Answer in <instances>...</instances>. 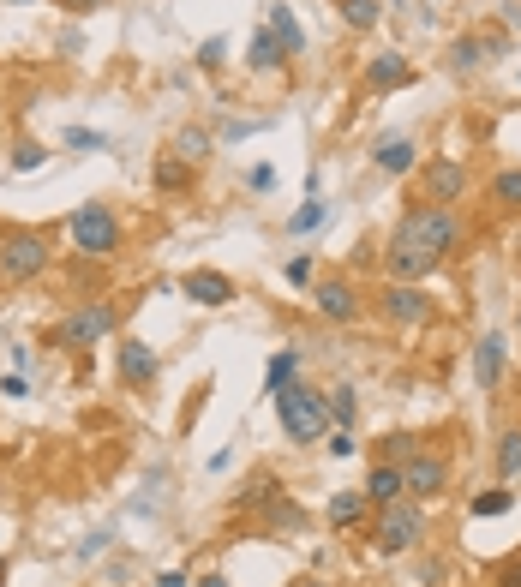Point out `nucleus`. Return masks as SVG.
<instances>
[{
  "mask_svg": "<svg viewBox=\"0 0 521 587\" xmlns=\"http://www.w3.org/2000/svg\"><path fill=\"white\" fill-rule=\"evenodd\" d=\"M360 516H366V492H336L330 498V522L336 528H360Z\"/></svg>",
  "mask_w": 521,
  "mask_h": 587,
  "instance_id": "nucleus-24",
  "label": "nucleus"
},
{
  "mask_svg": "<svg viewBox=\"0 0 521 587\" xmlns=\"http://www.w3.org/2000/svg\"><path fill=\"white\" fill-rule=\"evenodd\" d=\"M426 540V510L414 504V498H396V504H384L378 516H372V546L384 552V558H402V552H414Z\"/></svg>",
  "mask_w": 521,
  "mask_h": 587,
  "instance_id": "nucleus-3",
  "label": "nucleus"
},
{
  "mask_svg": "<svg viewBox=\"0 0 521 587\" xmlns=\"http://www.w3.org/2000/svg\"><path fill=\"white\" fill-rule=\"evenodd\" d=\"M384 318L390 324H426L432 318V294L420 282H390L384 288Z\"/></svg>",
  "mask_w": 521,
  "mask_h": 587,
  "instance_id": "nucleus-10",
  "label": "nucleus"
},
{
  "mask_svg": "<svg viewBox=\"0 0 521 587\" xmlns=\"http://www.w3.org/2000/svg\"><path fill=\"white\" fill-rule=\"evenodd\" d=\"M0 582H6V558H0Z\"/></svg>",
  "mask_w": 521,
  "mask_h": 587,
  "instance_id": "nucleus-43",
  "label": "nucleus"
},
{
  "mask_svg": "<svg viewBox=\"0 0 521 587\" xmlns=\"http://www.w3.org/2000/svg\"><path fill=\"white\" fill-rule=\"evenodd\" d=\"M384 270H390L396 282H420V276H432V270H438V258H432V252H426V246H420L402 222H396V228H390V246H384Z\"/></svg>",
  "mask_w": 521,
  "mask_h": 587,
  "instance_id": "nucleus-7",
  "label": "nucleus"
},
{
  "mask_svg": "<svg viewBox=\"0 0 521 587\" xmlns=\"http://www.w3.org/2000/svg\"><path fill=\"white\" fill-rule=\"evenodd\" d=\"M516 336H521V312H516Z\"/></svg>",
  "mask_w": 521,
  "mask_h": 587,
  "instance_id": "nucleus-44",
  "label": "nucleus"
},
{
  "mask_svg": "<svg viewBox=\"0 0 521 587\" xmlns=\"http://www.w3.org/2000/svg\"><path fill=\"white\" fill-rule=\"evenodd\" d=\"M246 186H252V192H270V186H276V168H264V162H258V168L246 174Z\"/></svg>",
  "mask_w": 521,
  "mask_h": 587,
  "instance_id": "nucleus-37",
  "label": "nucleus"
},
{
  "mask_svg": "<svg viewBox=\"0 0 521 587\" xmlns=\"http://www.w3.org/2000/svg\"><path fill=\"white\" fill-rule=\"evenodd\" d=\"M498 587H521V558H516V564H504V570H498Z\"/></svg>",
  "mask_w": 521,
  "mask_h": 587,
  "instance_id": "nucleus-39",
  "label": "nucleus"
},
{
  "mask_svg": "<svg viewBox=\"0 0 521 587\" xmlns=\"http://www.w3.org/2000/svg\"><path fill=\"white\" fill-rule=\"evenodd\" d=\"M444 486H450V462H444V456H432V450H414V456L402 462V492H408L414 504H426V498H444Z\"/></svg>",
  "mask_w": 521,
  "mask_h": 587,
  "instance_id": "nucleus-9",
  "label": "nucleus"
},
{
  "mask_svg": "<svg viewBox=\"0 0 521 587\" xmlns=\"http://www.w3.org/2000/svg\"><path fill=\"white\" fill-rule=\"evenodd\" d=\"M474 378H480V390H498V378H504V336H480V348H474Z\"/></svg>",
  "mask_w": 521,
  "mask_h": 587,
  "instance_id": "nucleus-17",
  "label": "nucleus"
},
{
  "mask_svg": "<svg viewBox=\"0 0 521 587\" xmlns=\"http://www.w3.org/2000/svg\"><path fill=\"white\" fill-rule=\"evenodd\" d=\"M324 444H330V456H336V462H342V456H354V432H348V426L324 432Z\"/></svg>",
  "mask_w": 521,
  "mask_h": 587,
  "instance_id": "nucleus-35",
  "label": "nucleus"
},
{
  "mask_svg": "<svg viewBox=\"0 0 521 587\" xmlns=\"http://www.w3.org/2000/svg\"><path fill=\"white\" fill-rule=\"evenodd\" d=\"M276 420H282L288 444H318L330 432V402H324V390L288 384V390H276Z\"/></svg>",
  "mask_w": 521,
  "mask_h": 587,
  "instance_id": "nucleus-1",
  "label": "nucleus"
},
{
  "mask_svg": "<svg viewBox=\"0 0 521 587\" xmlns=\"http://www.w3.org/2000/svg\"><path fill=\"white\" fill-rule=\"evenodd\" d=\"M270 30H276V42H282L288 54H300V48H306V30H300V18H294L288 6H270Z\"/></svg>",
  "mask_w": 521,
  "mask_h": 587,
  "instance_id": "nucleus-20",
  "label": "nucleus"
},
{
  "mask_svg": "<svg viewBox=\"0 0 521 587\" xmlns=\"http://www.w3.org/2000/svg\"><path fill=\"white\" fill-rule=\"evenodd\" d=\"M312 587H330V582H312Z\"/></svg>",
  "mask_w": 521,
  "mask_h": 587,
  "instance_id": "nucleus-45",
  "label": "nucleus"
},
{
  "mask_svg": "<svg viewBox=\"0 0 521 587\" xmlns=\"http://www.w3.org/2000/svg\"><path fill=\"white\" fill-rule=\"evenodd\" d=\"M66 240L78 258H114L120 252V216L108 204H78L66 216Z\"/></svg>",
  "mask_w": 521,
  "mask_h": 587,
  "instance_id": "nucleus-2",
  "label": "nucleus"
},
{
  "mask_svg": "<svg viewBox=\"0 0 521 587\" xmlns=\"http://www.w3.org/2000/svg\"><path fill=\"white\" fill-rule=\"evenodd\" d=\"M174 156H180V162H204V156H210V132H204V126H180V132H174Z\"/></svg>",
  "mask_w": 521,
  "mask_h": 587,
  "instance_id": "nucleus-22",
  "label": "nucleus"
},
{
  "mask_svg": "<svg viewBox=\"0 0 521 587\" xmlns=\"http://www.w3.org/2000/svg\"><path fill=\"white\" fill-rule=\"evenodd\" d=\"M330 6L342 12L348 30H378V18H384V0H330Z\"/></svg>",
  "mask_w": 521,
  "mask_h": 587,
  "instance_id": "nucleus-19",
  "label": "nucleus"
},
{
  "mask_svg": "<svg viewBox=\"0 0 521 587\" xmlns=\"http://www.w3.org/2000/svg\"><path fill=\"white\" fill-rule=\"evenodd\" d=\"M288 282L306 288V282H312V264H306V258H288Z\"/></svg>",
  "mask_w": 521,
  "mask_h": 587,
  "instance_id": "nucleus-38",
  "label": "nucleus"
},
{
  "mask_svg": "<svg viewBox=\"0 0 521 587\" xmlns=\"http://www.w3.org/2000/svg\"><path fill=\"white\" fill-rule=\"evenodd\" d=\"M306 192H312V198H306V204H300V210H294V216H288V234H312V228H318V222H324V210H330V204H324V198H318V180H312V186H306Z\"/></svg>",
  "mask_w": 521,
  "mask_h": 587,
  "instance_id": "nucleus-23",
  "label": "nucleus"
},
{
  "mask_svg": "<svg viewBox=\"0 0 521 587\" xmlns=\"http://www.w3.org/2000/svg\"><path fill=\"white\" fill-rule=\"evenodd\" d=\"M498 474H504V480L521 474V426H504V432H498Z\"/></svg>",
  "mask_w": 521,
  "mask_h": 587,
  "instance_id": "nucleus-25",
  "label": "nucleus"
},
{
  "mask_svg": "<svg viewBox=\"0 0 521 587\" xmlns=\"http://www.w3.org/2000/svg\"><path fill=\"white\" fill-rule=\"evenodd\" d=\"M420 192H426L420 204H444V210H450V204L468 192V162H456V156H432V162L420 168Z\"/></svg>",
  "mask_w": 521,
  "mask_h": 587,
  "instance_id": "nucleus-8",
  "label": "nucleus"
},
{
  "mask_svg": "<svg viewBox=\"0 0 521 587\" xmlns=\"http://www.w3.org/2000/svg\"><path fill=\"white\" fill-rule=\"evenodd\" d=\"M480 60H492V54H486V42H480V36H456V48H450V66H456V72H474Z\"/></svg>",
  "mask_w": 521,
  "mask_h": 587,
  "instance_id": "nucleus-27",
  "label": "nucleus"
},
{
  "mask_svg": "<svg viewBox=\"0 0 521 587\" xmlns=\"http://www.w3.org/2000/svg\"><path fill=\"white\" fill-rule=\"evenodd\" d=\"M120 318H126L120 300H90V306H78V312L54 330V342H60V348H96V342H108V336L120 330Z\"/></svg>",
  "mask_w": 521,
  "mask_h": 587,
  "instance_id": "nucleus-5",
  "label": "nucleus"
},
{
  "mask_svg": "<svg viewBox=\"0 0 521 587\" xmlns=\"http://www.w3.org/2000/svg\"><path fill=\"white\" fill-rule=\"evenodd\" d=\"M408 78H414V66H408V54H396V48H384V54L366 66V84H372V90H402Z\"/></svg>",
  "mask_w": 521,
  "mask_h": 587,
  "instance_id": "nucleus-14",
  "label": "nucleus"
},
{
  "mask_svg": "<svg viewBox=\"0 0 521 587\" xmlns=\"http://www.w3.org/2000/svg\"><path fill=\"white\" fill-rule=\"evenodd\" d=\"M492 198L510 204V210H521V168H504V174L492 180Z\"/></svg>",
  "mask_w": 521,
  "mask_h": 587,
  "instance_id": "nucleus-30",
  "label": "nucleus"
},
{
  "mask_svg": "<svg viewBox=\"0 0 521 587\" xmlns=\"http://www.w3.org/2000/svg\"><path fill=\"white\" fill-rule=\"evenodd\" d=\"M180 294H186L192 306H228V300H234V282H228L222 270H186V276H180Z\"/></svg>",
  "mask_w": 521,
  "mask_h": 587,
  "instance_id": "nucleus-11",
  "label": "nucleus"
},
{
  "mask_svg": "<svg viewBox=\"0 0 521 587\" xmlns=\"http://www.w3.org/2000/svg\"><path fill=\"white\" fill-rule=\"evenodd\" d=\"M222 54H228V48H222V36H210V42L198 48V66H204V72H216V66H222Z\"/></svg>",
  "mask_w": 521,
  "mask_h": 587,
  "instance_id": "nucleus-36",
  "label": "nucleus"
},
{
  "mask_svg": "<svg viewBox=\"0 0 521 587\" xmlns=\"http://www.w3.org/2000/svg\"><path fill=\"white\" fill-rule=\"evenodd\" d=\"M60 138H66L72 150H108V138H102V132H90V126H66Z\"/></svg>",
  "mask_w": 521,
  "mask_h": 587,
  "instance_id": "nucleus-33",
  "label": "nucleus"
},
{
  "mask_svg": "<svg viewBox=\"0 0 521 587\" xmlns=\"http://www.w3.org/2000/svg\"><path fill=\"white\" fill-rule=\"evenodd\" d=\"M150 378H156V354H150L144 342L120 336V384H126V390H144Z\"/></svg>",
  "mask_w": 521,
  "mask_h": 587,
  "instance_id": "nucleus-13",
  "label": "nucleus"
},
{
  "mask_svg": "<svg viewBox=\"0 0 521 587\" xmlns=\"http://www.w3.org/2000/svg\"><path fill=\"white\" fill-rule=\"evenodd\" d=\"M192 587H234V582H228V576H198Z\"/></svg>",
  "mask_w": 521,
  "mask_h": 587,
  "instance_id": "nucleus-42",
  "label": "nucleus"
},
{
  "mask_svg": "<svg viewBox=\"0 0 521 587\" xmlns=\"http://www.w3.org/2000/svg\"><path fill=\"white\" fill-rule=\"evenodd\" d=\"M156 186H162V192H186V186H192V162H162V168H156Z\"/></svg>",
  "mask_w": 521,
  "mask_h": 587,
  "instance_id": "nucleus-29",
  "label": "nucleus"
},
{
  "mask_svg": "<svg viewBox=\"0 0 521 587\" xmlns=\"http://www.w3.org/2000/svg\"><path fill=\"white\" fill-rule=\"evenodd\" d=\"M246 66H252V72H282V66H288V48L276 42V30H270V24L246 42Z\"/></svg>",
  "mask_w": 521,
  "mask_h": 587,
  "instance_id": "nucleus-15",
  "label": "nucleus"
},
{
  "mask_svg": "<svg viewBox=\"0 0 521 587\" xmlns=\"http://www.w3.org/2000/svg\"><path fill=\"white\" fill-rule=\"evenodd\" d=\"M396 498H408V492H402V468H396V462H378V468L366 474V504L384 510V504H396Z\"/></svg>",
  "mask_w": 521,
  "mask_h": 587,
  "instance_id": "nucleus-18",
  "label": "nucleus"
},
{
  "mask_svg": "<svg viewBox=\"0 0 521 587\" xmlns=\"http://www.w3.org/2000/svg\"><path fill=\"white\" fill-rule=\"evenodd\" d=\"M156 587H192V582H186L180 570H162V576H156Z\"/></svg>",
  "mask_w": 521,
  "mask_h": 587,
  "instance_id": "nucleus-40",
  "label": "nucleus"
},
{
  "mask_svg": "<svg viewBox=\"0 0 521 587\" xmlns=\"http://www.w3.org/2000/svg\"><path fill=\"white\" fill-rule=\"evenodd\" d=\"M402 228H408V234H414L432 258H450V252L462 246V222H456L444 204H414V210L402 216Z\"/></svg>",
  "mask_w": 521,
  "mask_h": 587,
  "instance_id": "nucleus-6",
  "label": "nucleus"
},
{
  "mask_svg": "<svg viewBox=\"0 0 521 587\" xmlns=\"http://www.w3.org/2000/svg\"><path fill=\"white\" fill-rule=\"evenodd\" d=\"M516 498L510 492H474V504H468V516H504Z\"/></svg>",
  "mask_w": 521,
  "mask_h": 587,
  "instance_id": "nucleus-32",
  "label": "nucleus"
},
{
  "mask_svg": "<svg viewBox=\"0 0 521 587\" xmlns=\"http://www.w3.org/2000/svg\"><path fill=\"white\" fill-rule=\"evenodd\" d=\"M48 258H54V246L42 228H12L0 240V282H36L48 270Z\"/></svg>",
  "mask_w": 521,
  "mask_h": 587,
  "instance_id": "nucleus-4",
  "label": "nucleus"
},
{
  "mask_svg": "<svg viewBox=\"0 0 521 587\" xmlns=\"http://www.w3.org/2000/svg\"><path fill=\"white\" fill-rule=\"evenodd\" d=\"M330 402V426H354V390L348 384H336V396H324Z\"/></svg>",
  "mask_w": 521,
  "mask_h": 587,
  "instance_id": "nucleus-31",
  "label": "nucleus"
},
{
  "mask_svg": "<svg viewBox=\"0 0 521 587\" xmlns=\"http://www.w3.org/2000/svg\"><path fill=\"white\" fill-rule=\"evenodd\" d=\"M318 312L336 318V324H354V318H360V294H354V282H342V276L318 282Z\"/></svg>",
  "mask_w": 521,
  "mask_h": 587,
  "instance_id": "nucleus-12",
  "label": "nucleus"
},
{
  "mask_svg": "<svg viewBox=\"0 0 521 587\" xmlns=\"http://www.w3.org/2000/svg\"><path fill=\"white\" fill-rule=\"evenodd\" d=\"M42 156H48L42 144H18V150H12V168H18V174H30V168H42Z\"/></svg>",
  "mask_w": 521,
  "mask_h": 587,
  "instance_id": "nucleus-34",
  "label": "nucleus"
},
{
  "mask_svg": "<svg viewBox=\"0 0 521 587\" xmlns=\"http://www.w3.org/2000/svg\"><path fill=\"white\" fill-rule=\"evenodd\" d=\"M372 162H378L384 174H414V168H420V150H414V138H378Z\"/></svg>",
  "mask_w": 521,
  "mask_h": 587,
  "instance_id": "nucleus-16",
  "label": "nucleus"
},
{
  "mask_svg": "<svg viewBox=\"0 0 521 587\" xmlns=\"http://www.w3.org/2000/svg\"><path fill=\"white\" fill-rule=\"evenodd\" d=\"M60 6H72V12H96L102 0H60Z\"/></svg>",
  "mask_w": 521,
  "mask_h": 587,
  "instance_id": "nucleus-41",
  "label": "nucleus"
},
{
  "mask_svg": "<svg viewBox=\"0 0 521 587\" xmlns=\"http://www.w3.org/2000/svg\"><path fill=\"white\" fill-rule=\"evenodd\" d=\"M294 372H300V354L288 348V354H270V372H264V390L276 396V390H288L294 384Z\"/></svg>",
  "mask_w": 521,
  "mask_h": 587,
  "instance_id": "nucleus-26",
  "label": "nucleus"
},
{
  "mask_svg": "<svg viewBox=\"0 0 521 587\" xmlns=\"http://www.w3.org/2000/svg\"><path fill=\"white\" fill-rule=\"evenodd\" d=\"M264 510H270V528H276V534H306V510H300V504H288L282 492H276Z\"/></svg>",
  "mask_w": 521,
  "mask_h": 587,
  "instance_id": "nucleus-21",
  "label": "nucleus"
},
{
  "mask_svg": "<svg viewBox=\"0 0 521 587\" xmlns=\"http://www.w3.org/2000/svg\"><path fill=\"white\" fill-rule=\"evenodd\" d=\"M276 492H282V486H276V474H252V480H246V492H240V510H264Z\"/></svg>",
  "mask_w": 521,
  "mask_h": 587,
  "instance_id": "nucleus-28",
  "label": "nucleus"
}]
</instances>
